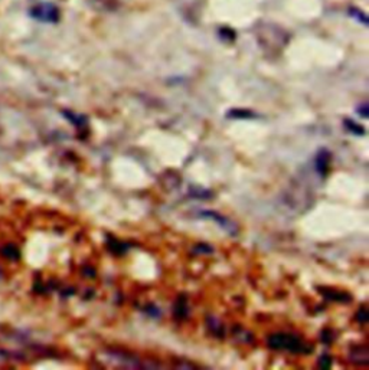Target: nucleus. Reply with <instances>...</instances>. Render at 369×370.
Segmentation results:
<instances>
[{"label": "nucleus", "mask_w": 369, "mask_h": 370, "mask_svg": "<svg viewBox=\"0 0 369 370\" xmlns=\"http://www.w3.org/2000/svg\"><path fill=\"white\" fill-rule=\"evenodd\" d=\"M359 111L362 112V117H367V115H368V112H367V104H364L362 108H361Z\"/></svg>", "instance_id": "1a4fd4ad"}, {"label": "nucleus", "mask_w": 369, "mask_h": 370, "mask_svg": "<svg viewBox=\"0 0 369 370\" xmlns=\"http://www.w3.org/2000/svg\"><path fill=\"white\" fill-rule=\"evenodd\" d=\"M202 215H205V216H209V218H215V221H217L218 223H221V226H222V228H225V229H231V228L234 226L229 219H224L222 216H219V215L214 213V212H204Z\"/></svg>", "instance_id": "20e7f679"}, {"label": "nucleus", "mask_w": 369, "mask_h": 370, "mask_svg": "<svg viewBox=\"0 0 369 370\" xmlns=\"http://www.w3.org/2000/svg\"><path fill=\"white\" fill-rule=\"evenodd\" d=\"M331 365L332 360L328 358V356H322L320 360H319V366H320V368H325V369H326V368H331Z\"/></svg>", "instance_id": "423d86ee"}, {"label": "nucleus", "mask_w": 369, "mask_h": 370, "mask_svg": "<svg viewBox=\"0 0 369 370\" xmlns=\"http://www.w3.org/2000/svg\"><path fill=\"white\" fill-rule=\"evenodd\" d=\"M179 313H182L180 314V317H183L185 316V313H186V307H185V301L183 300H179L178 301V306H176V314Z\"/></svg>", "instance_id": "0eeeda50"}, {"label": "nucleus", "mask_w": 369, "mask_h": 370, "mask_svg": "<svg viewBox=\"0 0 369 370\" xmlns=\"http://www.w3.org/2000/svg\"><path fill=\"white\" fill-rule=\"evenodd\" d=\"M268 346L276 350H287L292 353H310L313 350L312 346L305 343L300 337L287 333H277L270 336Z\"/></svg>", "instance_id": "f257e3e1"}, {"label": "nucleus", "mask_w": 369, "mask_h": 370, "mask_svg": "<svg viewBox=\"0 0 369 370\" xmlns=\"http://www.w3.org/2000/svg\"><path fill=\"white\" fill-rule=\"evenodd\" d=\"M329 160H331V154L326 150H322L316 157V169L320 174H325L329 166Z\"/></svg>", "instance_id": "7ed1b4c3"}, {"label": "nucleus", "mask_w": 369, "mask_h": 370, "mask_svg": "<svg viewBox=\"0 0 369 370\" xmlns=\"http://www.w3.org/2000/svg\"><path fill=\"white\" fill-rule=\"evenodd\" d=\"M29 14L42 23H56L59 20V9L55 4L46 3V1L38 3L36 6H33L29 10Z\"/></svg>", "instance_id": "f03ea898"}, {"label": "nucleus", "mask_w": 369, "mask_h": 370, "mask_svg": "<svg viewBox=\"0 0 369 370\" xmlns=\"http://www.w3.org/2000/svg\"><path fill=\"white\" fill-rule=\"evenodd\" d=\"M358 320L361 321V323H367V321H368V313H367L364 309L358 313Z\"/></svg>", "instance_id": "6e6552de"}, {"label": "nucleus", "mask_w": 369, "mask_h": 370, "mask_svg": "<svg viewBox=\"0 0 369 370\" xmlns=\"http://www.w3.org/2000/svg\"><path fill=\"white\" fill-rule=\"evenodd\" d=\"M345 124L348 125V130H351V131H352L354 134H359V136H364V134H365V131H364L362 125H359V124L354 123V121H351V120L345 121Z\"/></svg>", "instance_id": "39448f33"}]
</instances>
